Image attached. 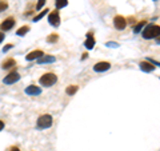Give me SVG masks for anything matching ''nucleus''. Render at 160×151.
<instances>
[{
	"instance_id": "f257e3e1",
	"label": "nucleus",
	"mask_w": 160,
	"mask_h": 151,
	"mask_svg": "<svg viewBox=\"0 0 160 151\" xmlns=\"http://www.w3.org/2000/svg\"><path fill=\"white\" fill-rule=\"evenodd\" d=\"M142 35L144 39H155V38H159L160 36V26L158 24H148L142 31Z\"/></svg>"
},
{
	"instance_id": "f03ea898",
	"label": "nucleus",
	"mask_w": 160,
	"mask_h": 151,
	"mask_svg": "<svg viewBox=\"0 0 160 151\" xmlns=\"http://www.w3.org/2000/svg\"><path fill=\"white\" fill-rule=\"evenodd\" d=\"M53 123V118L52 115L49 114H43L40 115L36 120V128L38 130H46V128H49Z\"/></svg>"
},
{
	"instance_id": "7ed1b4c3",
	"label": "nucleus",
	"mask_w": 160,
	"mask_h": 151,
	"mask_svg": "<svg viewBox=\"0 0 160 151\" xmlns=\"http://www.w3.org/2000/svg\"><path fill=\"white\" fill-rule=\"evenodd\" d=\"M56 82H58V76H56V74H53V72L43 74L39 79V83H40V86H43V87H52L53 84H56Z\"/></svg>"
},
{
	"instance_id": "20e7f679",
	"label": "nucleus",
	"mask_w": 160,
	"mask_h": 151,
	"mask_svg": "<svg viewBox=\"0 0 160 151\" xmlns=\"http://www.w3.org/2000/svg\"><path fill=\"white\" fill-rule=\"evenodd\" d=\"M15 24H16V20H15V18H12V16L6 18L2 23H0V29H2V32L11 31V29L15 27Z\"/></svg>"
},
{
	"instance_id": "39448f33",
	"label": "nucleus",
	"mask_w": 160,
	"mask_h": 151,
	"mask_svg": "<svg viewBox=\"0 0 160 151\" xmlns=\"http://www.w3.org/2000/svg\"><path fill=\"white\" fill-rule=\"evenodd\" d=\"M60 13H59V9H53V11H49L48 15V23L51 24L52 27H59L60 26Z\"/></svg>"
},
{
	"instance_id": "423d86ee",
	"label": "nucleus",
	"mask_w": 160,
	"mask_h": 151,
	"mask_svg": "<svg viewBox=\"0 0 160 151\" xmlns=\"http://www.w3.org/2000/svg\"><path fill=\"white\" fill-rule=\"evenodd\" d=\"M19 80H20V74L16 71V68H15L3 79V83L4 84H15L16 82H19Z\"/></svg>"
},
{
	"instance_id": "0eeeda50",
	"label": "nucleus",
	"mask_w": 160,
	"mask_h": 151,
	"mask_svg": "<svg viewBox=\"0 0 160 151\" xmlns=\"http://www.w3.org/2000/svg\"><path fill=\"white\" fill-rule=\"evenodd\" d=\"M113 26L116 29H119V31H123V29L127 27V19L123 18L122 15H118V16H115V19H113Z\"/></svg>"
},
{
	"instance_id": "6e6552de",
	"label": "nucleus",
	"mask_w": 160,
	"mask_h": 151,
	"mask_svg": "<svg viewBox=\"0 0 160 151\" xmlns=\"http://www.w3.org/2000/svg\"><path fill=\"white\" fill-rule=\"evenodd\" d=\"M109 68H111V63L109 62H98L93 66V71L95 72H104V71H108Z\"/></svg>"
},
{
	"instance_id": "1a4fd4ad",
	"label": "nucleus",
	"mask_w": 160,
	"mask_h": 151,
	"mask_svg": "<svg viewBox=\"0 0 160 151\" xmlns=\"http://www.w3.org/2000/svg\"><path fill=\"white\" fill-rule=\"evenodd\" d=\"M26 94L29 95V96H38V95L42 94V88L38 87L36 84H31L26 88Z\"/></svg>"
},
{
	"instance_id": "9d476101",
	"label": "nucleus",
	"mask_w": 160,
	"mask_h": 151,
	"mask_svg": "<svg viewBox=\"0 0 160 151\" xmlns=\"http://www.w3.org/2000/svg\"><path fill=\"white\" fill-rule=\"evenodd\" d=\"M44 55V51L43 49H33V51H31L29 52L27 56H26V60H28V62H32V60H35V59H39V58H42Z\"/></svg>"
},
{
	"instance_id": "9b49d317",
	"label": "nucleus",
	"mask_w": 160,
	"mask_h": 151,
	"mask_svg": "<svg viewBox=\"0 0 160 151\" xmlns=\"http://www.w3.org/2000/svg\"><path fill=\"white\" fill-rule=\"evenodd\" d=\"M18 63L16 60H15L13 58H7L6 60H3L2 62V68L3 70H9V68H16Z\"/></svg>"
},
{
	"instance_id": "f8f14e48",
	"label": "nucleus",
	"mask_w": 160,
	"mask_h": 151,
	"mask_svg": "<svg viewBox=\"0 0 160 151\" xmlns=\"http://www.w3.org/2000/svg\"><path fill=\"white\" fill-rule=\"evenodd\" d=\"M139 66H140V70L144 71V72H152L153 70L156 68L151 62H148V60H143V62H140Z\"/></svg>"
},
{
	"instance_id": "ddd939ff",
	"label": "nucleus",
	"mask_w": 160,
	"mask_h": 151,
	"mask_svg": "<svg viewBox=\"0 0 160 151\" xmlns=\"http://www.w3.org/2000/svg\"><path fill=\"white\" fill-rule=\"evenodd\" d=\"M95 38H93V35L92 32H88L87 34V40H86V43H84V46H86L87 49H92L95 47Z\"/></svg>"
},
{
	"instance_id": "4468645a",
	"label": "nucleus",
	"mask_w": 160,
	"mask_h": 151,
	"mask_svg": "<svg viewBox=\"0 0 160 151\" xmlns=\"http://www.w3.org/2000/svg\"><path fill=\"white\" fill-rule=\"evenodd\" d=\"M56 62V58L52 56V55H43L42 58L38 59L39 64H44V63H55Z\"/></svg>"
},
{
	"instance_id": "2eb2a0df",
	"label": "nucleus",
	"mask_w": 160,
	"mask_h": 151,
	"mask_svg": "<svg viewBox=\"0 0 160 151\" xmlns=\"http://www.w3.org/2000/svg\"><path fill=\"white\" fill-rule=\"evenodd\" d=\"M146 24H147L146 20H142V22H139L136 26L133 27V32H135V34H140V32H142V29L146 27Z\"/></svg>"
},
{
	"instance_id": "dca6fc26",
	"label": "nucleus",
	"mask_w": 160,
	"mask_h": 151,
	"mask_svg": "<svg viewBox=\"0 0 160 151\" xmlns=\"http://www.w3.org/2000/svg\"><path fill=\"white\" fill-rule=\"evenodd\" d=\"M29 29H31L29 26H23V27H20L19 29H16V35L18 36H24L27 32H29Z\"/></svg>"
},
{
	"instance_id": "f3484780",
	"label": "nucleus",
	"mask_w": 160,
	"mask_h": 151,
	"mask_svg": "<svg viewBox=\"0 0 160 151\" xmlns=\"http://www.w3.org/2000/svg\"><path fill=\"white\" fill-rule=\"evenodd\" d=\"M55 6H56V9H62L68 6V0H55Z\"/></svg>"
},
{
	"instance_id": "a211bd4d",
	"label": "nucleus",
	"mask_w": 160,
	"mask_h": 151,
	"mask_svg": "<svg viewBox=\"0 0 160 151\" xmlns=\"http://www.w3.org/2000/svg\"><path fill=\"white\" fill-rule=\"evenodd\" d=\"M48 12H49V9H48V8H46V9H43V11H42V12H40L39 15H36V16H35V18H33L32 20H33V22H38V20H40V19H43V18H44V16H46V15H47Z\"/></svg>"
},
{
	"instance_id": "6ab92c4d",
	"label": "nucleus",
	"mask_w": 160,
	"mask_h": 151,
	"mask_svg": "<svg viewBox=\"0 0 160 151\" xmlns=\"http://www.w3.org/2000/svg\"><path fill=\"white\" fill-rule=\"evenodd\" d=\"M78 90H79L78 86H68L67 90H66V92H67L68 95H75V94L78 92Z\"/></svg>"
},
{
	"instance_id": "aec40b11",
	"label": "nucleus",
	"mask_w": 160,
	"mask_h": 151,
	"mask_svg": "<svg viewBox=\"0 0 160 151\" xmlns=\"http://www.w3.org/2000/svg\"><path fill=\"white\" fill-rule=\"evenodd\" d=\"M58 40H59V35L58 34H51V35H49V36L47 38V42L48 43H56L58 42Z\"/></svg>"
},
{
	"instance_id": "412c9836",
	"label": "nucleus",
	"mask_w": 160,
	"mask_h": 151,
	"mask_svg": "<svg viewBox=\"0 0 160 151\" xmlns=\"http://www.w3.org/2000/svg\"><path fill=\"white\" fill-rule=\"evenodd\" d=\"M7 8H8V2L7 0H0V13H2L3 11H6Z\"/></svg>"
},
{
	"instance_id": "4be33fe9",
	"label": "nucleus",
	"mask_w": 160,
	"mask_h": 151,
	"mask_svg": "<svg viewBox=\"0 0 160 151\" xmlns=\"http://www.w3.org/2000/svg\"><path fill=\"white\" fill-rule=\"evenodd\" d=\"M46 2H47V0H38V4H36V9H38V11H40V9L44 7Z\"/></svg>"
},
{
	"instance_id": "5701e85b",
	"label": "nucleus",
	"mask_w": 160,
	"mask_h": 151,
	"mask_svg": "<svg viewBox=\"0 0 160 151\" xmlns=\"http://www.w3.org/2000/svg\"><path fill=\"white\" fill-rule=\"evenodd\" d=\"M6 151H20V148L18 147V146H9V147H7L6 148Z\"/></svg>"
},
{
	"instance_id": "b1692460",
	"label": "nucleus",
	"mask_w": 160,
	"mask_h": 151,
	"mask_svg": "<svg viewBox=\"0 0 160 151\" xmlns=\"http://www.w3.org/2000/svg\"><path fill=\"white\" fill-rule=\"evenodd\" d=\"M11 48H13V44L11 43V44H7V46H4L3 47V52H7V51H9Z\"/></svg>"
},
{
	"instance_id": "393cba45",
	"label": "nucleus",
	"mask_w": 160,
	"mask_h": 151,
	"mask_svg": "<svg viewBox=\"0 0 160 151\" xmlns=\"http://www.w3.org/2000/svg\"><path fill=\"white\" fill-rule=\"evenodd\" d=\"M147 60H148V62H151L155 67H156V66H159V67H160V62H158V60H153V59H147Z\"/></svg>"
},
{
	"instance_id": "a878e982",
	"label": "nucleus",
	"mask_w": 160,
	"mask_h": 151,
	"mask_svg": "<svg viewBox=\"0 0 160 151\" xmlns=\"http://www.w3.org/2000/svg\"><path fill=\"white\" fill-rule=\"evenodd\" d=\"M107 47H119L118 43H112V42H108L107 43Z\"/></svg>"
},
{
	"instance_id": "bb28decb",
	"label": "nucleus",
	"mask_w": 160,
	"mask_h": 151,
	"mask_svg": "<svg viewBox=\"0 0 160 151\" xmlns=\"http://www.w3.org/2000/svg\"><path fill=\"white\" fill-rule=\"evenodd\" d=\"M4 126H6V123H4V120L0 119V131H2V130H4Z\"/></svg>"
},
{
	"instance_id": "cd10ccee",
	"label": "nucleus",
	"mask_w": 160,
	"mask_h": 151,
	"mask_svg": "<svg viewBox=\"0 0 160 151\" xmlns=\"http://www.w3.org/2000/svg\"><path fill=\"white\" fill-rule=\"evenodd\" d=\"M4 38H6V34H4V32H2V31H0V43H2V42H3V40H4Z\"/></svg>"
}]
</instances>
